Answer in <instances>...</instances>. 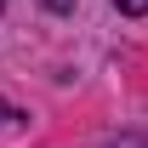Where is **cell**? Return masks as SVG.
Segmentation results:
<instances>
[{"label": "cell", "mask_w": 148, "mask_h": 148, "mask_svg": "<svg viewBox=\"0 0 148 148\" xmlns=\"http://www.w3.org/2000/svg\"><path fill=\"white\" fill-rule=\"evenodd\" d=\"M114 6H120L125 17H148V0H114Z\"/></svg>", "instance_id": "cell-1"}, {"label": "cell", "mask_w": 148, "mask_h": 148, "mask_svg": "<svg viewBox=\"0 0 148 148\" xmlns=\"http://www.w3.org/2000/svg\"><path fill=\"white\" fill-rule=\"evenodd\" d=\"M0 12H6V0H0Z\"/></svg>", "instance_id": "cell-2"}]
</instances>
